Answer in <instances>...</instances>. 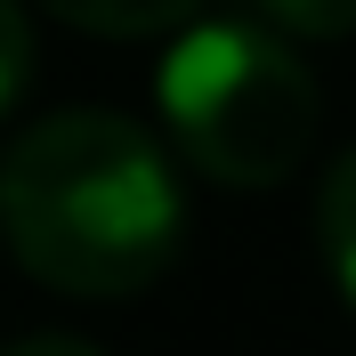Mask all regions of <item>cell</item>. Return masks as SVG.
I'll use <instances>...</instances> for the list:
<instances>
[{
  "mask_svg": "<svg viewBox=\"0 0 356 356\" xmlns=\"http://www.w3.org/2000/svg\"><path fill=\"white\" fill-rule=\"evenodd\" d=\"M0 235L33 284L65 300H130L186 243V186L130 113H49L0 162Z\"/></svg>",
  "mask_w": 356,
  "mask_h": 356,
  "instance_id": "obj_1",
  "label": "cell"
},
{
  "mask_svg": "<svg viewBox=\"0 0 356 356\" xmlns=\"http://www.w3.org/2000/svg\"><path fill=\"white\" fill-rule=\"evenodd\" d=\"M316 243H324V267H332L340 300L356 308V146L324 170V186H316Z\"/></svg>",
  "mask_w": 356,
  "mask_h": 356,
  "instance_id": "obj_3",
  "label": "cell"
},
{
  "mask_svg": "<svg viewBox=\"0 0 356 356\" xmlns=\"http://www.w3.org/2000/svg\"><path fill=\"white\" fill-rule=\"evenodd\" d=\"M0 356H106V348H89V340H73V332H33V340H8Z\"/></svg>",
  "mask_w": 356,
  "mask_h": 356,
  "instance_id": "obj_7",
  "label": "cell"
},
{
  "mask_svg": "<svg viewBox=\"0 0 356 356\" xmlns=\"http://www.w3.org/2000/svg\"><path fill=\"white\" fill-rule=\"evenodd\" d=\"M24 89H33V17L24 0H0V122L24 106Z\"/></svg>",
  "mask_w": 356,
  "mask_h": 356,
  "instance_id": "obj_5",
  "label": "cell"
},
{
  "mask_svg": "<svg viewBox=\"0 0 356 356\" xmlns=\"http://www.w3.org/2000/svg\"><path fill=\"white\" fill-rule=\"evenodd\" d=\"M49 17L81 24V33H113V41H138V33H178V24L202 17V0H41Z\"/></svg>",
  "mask_w": 356,
  "mask_h": 356,
  "instance_id": "obj_4",
  "label": "cell"
},
{
  "mask_svg": "<svg viewBox=\"0 0 356 356\" xmlns=\"http://www.w3.org/2000/svg\"><path fill=\"white\" fill-rule=\"evenodd\" d=\"M154 106L170 122V146L219 186H284L324 122L316 73L300 65L291 33L251 17L178 24L154 65Z\"/></svg>",
  "mask_w": 356,
  "mask_h": 356,
  "instance_id": "obj_2",
  "label": "cell"
},
{
  "mask_svg": "<svg viewBox=\"0 0 356 356\" xmlns=\"http://www.w3.org/2000/svg\"><path fill=\"white\" fill-rule=\"evenodd\" d=\"M259 8L291 41H340V33H356V0H259Z\"/></svg>",
  "mask_w": 356,
  "mask_h": 356,
  "instance_id": "obj_6",
  "label": "cell"
}]
</instances>
